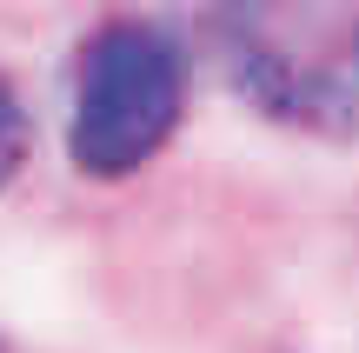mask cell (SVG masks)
Here are the masks:
<instances>
[{
  "instance_id": "cell-2",
  "label": "cell",
  "mask_w": 359,
  "mask_h": 353,
  "mask_svg": "<svg viewBox=\"0 0 359 353\" xmlns=\"http://www.w3.org/2000/svg\"><path fill=\"white\" fill-rule=\"evenodd\" d=\"M187 114V53L154 20H107L74 53L67 160L87 180H133L180 133Z\"/></svg>"
},
{
  "instance_id": "cell-3",
  "label": "cell",
  "mask_w": 359,
  "mask_h": 353,
  "mask_svg": "<svg viewBox=\"0 0 359 353\" xmlns=\"http://www.w3.org/2000/svg\"><path fill=\"white\" fill-rule=\"evenodd\" d=\"M27 154H34V120H27V107H20V93H13V80L0 74V194L20 180Z\"/></svg>"
},
{
  "instance_id": "cell-1",
  "label": "cell",
  "mask_w": 359,
  "mask_h": 353,
  "mask_svg": "<svg viewBox=\"0 0 359 353\" xmlns=\"http://www.w3.org/2000/svg\"><path fill=\"white\" fill-rule=\"evenodd\" d=\"M206 47L273 127L359 133V0H206Z\"/></svg>"
}]
</instances>
